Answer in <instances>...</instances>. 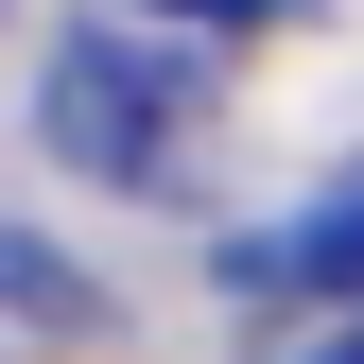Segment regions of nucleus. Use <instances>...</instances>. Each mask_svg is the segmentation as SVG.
<instances>
[{"mask_svg": "<svg viewBox=\"0 0 364 364\" xmlns=\"http://www.w3.org/2000/svg\"><path fill=\"white\" fill-rule=\"evenodd\" d=\"M35 139H53L87 191L173 208L191 156H208V70L173 53V35H139V0H122V18H70L53 70H35Z\"/></svg>", "mask_w": 364, "mask_h": 364, "instance_id": "1", "label": "nucleus"}, {"mask_svg": "<svg viewBox=\"0 0 364 364\" xmlns=\"http://www.w3.org/2000/svg\"><path fill=\"white\" fill-rule=\"evenodd\" d=\"M225 295H364V173L278 243H225Z\"/></svg>", "mask_w": 364, "mask_h": 364, "instance_id": "2", "label": "nucleus"}, {"mask_svg": "<svg viewBox=\"0 0 364 364\" xmlns=\"http://www.w3.org/2000/svg\"><path fill=\"white\" fill-rule=\"evenodd\" d=\"M139 18H208V35H260L278 0H139Z\"/></svg>", "mask_w": 364, "mask_h": 364, "instance_id": "3", "label": "nucleus"}, {"mask_svg": "<svg viewBox=\"0 0 364 364\" xmlns=\"http://www.w3.org/2000/svg\"><path fill=\"white\" fill-rule=\"evenodd\" d=\"M295 364H364V312H330V330H312V347H295Z\"/></svg>", "mask_w": 364, "mask_h": 364, "instance_id": "4", "label": "nucleus"}]
</instances>
